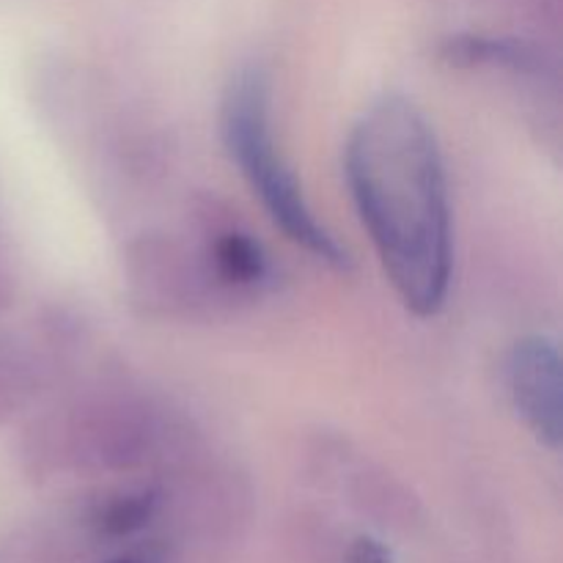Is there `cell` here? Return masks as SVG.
Returning a JSON list of instances; mask_svg holds the SVG:
<instances>
[{
	"instance_id": "cell-1",
	"label": "cell",
	"mask_w": 563,
	"mask_h": 563,
	"mask_svg": "<svg viewBox=\"0 0 563 563\" xmlns=\"http://www.w3.org/2000/svg\"><path fill=\"white\" fill-rule=\"evenodd\" d=\"M346 181L390 284L418 317L443 308L451 284V207L443 157L405 97L374 102L346 143Z\"/></svg>"
},
{
	"instance_id": "cell-5",
	"label": "cell",
	"mask_w": 563,
	"mask_h": 563,
	"mask_svg": "<svg viewBox=\"0 0 563 563\" xmlns=\"http://www.w3.org/2000/svg\"><path fill=\"white\" fill-rule=\"evenodd\" d=\"M154 511L152 495H137V498H124L104 511L102 528L110 537H124V533L137 531L143 522H148Z\"/></svg>"
},
{
	"instance_id": "cell-3",
	"label": "cell",
	"mask_w": 563,
	"mask_h": 563,
	"mask_svg": "<svg viewBox=\"0 0 563 563\" xmlns=\"http://www.w3.org/2000/svg\"><path fill=\"white\" fill-rule=\"evenodd\" d=\"M509 394L517 412L533 434L550 449H559L563 434V379L561 357L550 339L531 335L511 350Z\"/></svg>"
},
{
	"instance_id": "cell-2",
	"label": "cell",
	"mask_w": 563,
	"mask_h": 563,
	"mask_svg": "<svg viewBox=\"0 0 563 563\" xmlns=\"http://www.w3.org/2000/svg\"><path fill=\"white\" fill-rule=\"evenodd\" d=\"M223 137L231 159L262 198L269 218L291 242L335 269L350 267L346 251L317 223L300 185L278 154L269 130V86L264 71L245 69L231 80L223 104Z\"/></svg>"
},
{
	"instance_id": "cell-6",
	"label": "cell",
	"mask_w": 563,
	"mask_h": 563,
	"mask_svg": "<svg viewBox=\"0 0 563 563\" xmlns=\"http://www.w3.org/2000/svg\"><path fill=\"white\" fill-rule=\"evenodd\" d=\"M346 563H394L388 548L374 539H357L350 550H346Z\"/></svg>"
},
{
	"instance_id": "cell-7",
	"label": "cell",
	"mask_w": 563,
	"mask_h": 563,
	"mask_svg": "<svg viewBox=\"0 0 563 563\" xmlns=\"http://www.w3.org/2000/svg\"><path fill=\"white\" fill-rule=\"evenodd\" d=\"M113 563H137V561H130V559H121V561H113Z\"/></svg>"
},
{
	"instance_id": "cell-4",
	"label": "cell",
	"mask_w": 563,
	"mask_h": 563,
	"mask_svg": "<svg viewBox=\"0 0 563 563\" xmlns=\"http://www.w3.org/2000/svg\"><path fill=\"white\" fill-rule=\"evenodd\" d=\"M214 262H218L220 275L231 284H258L264 278V269H267V262H264L262 251H258L256 242L245 234H231L220 236L218 245H214Z\"/></svg>"
}]
</instances>
